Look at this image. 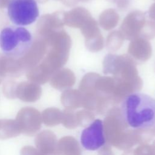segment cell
I'll use <instances>...</instances> for the list:
<instances>
[{"instance_id":"obj_29","label":"cell","mask_w":155,"mask_h":155,"mask_svg":"<svg viewBox=\"0 0 155 155\" xmlns=\"http://www.w3.org/2000/svg\"><path fill=\"white\" fill-rule=\"evenodd\" d=\"M18 82L10 80L6 81L2 87V91L4 96L8 99L16 98L15 92Z\"/></svg>"},{"instance_id":"obj_4","label":"cell","mask_w":155,"mask_h":155,"mask_svg":"<svg viewBox=\"0 0 155 155\" xmlns=\"http://www.w3.org/2000/svg\"><path fill=\"white\" fill-rule=\"evenodd\" d=\"M103 72L110 74L116 82L132 84L140 90L143 82L138 75L136 64L130 56L108 54L104 59Z\"/></svg>"},{"instance_id":"obj_7","label":"cell","mask_w":155,"mask_h":155,"mask_svg":"<svg viewBox=\"0 0 155 155\" xmlns=\"http://www.w3.org/2000/svg\"><path fill=\"white\" fill-rule=\"evenodd\" d=\"M48 49L47 41L43 38L36 37L25 53L18 58L23 71L27 72L38 65L46 55Z\"/></svg>"},{"instance_id":"obj_34","label":"cell","mask_w":155,"mask_h":155,"mask_svg":"<svg viewBox=\"0 0 155 155\" xmlns=\"http://www.w3.org/2000/svg\"><path fill=\"white\" fill-rule=\"evenodd\" d=\"M149 17L155 22V2L151 5L149 10Z\"/></svg>"},{"instance_id":"obj_21","label":"cell","mask_w":155,"mask_h":155,"mask_svg":"<svg viewBox=\"0 0 155 155\" xmlns=\"http://www.w3.org/2000/svg\"><path fill=\"white\" fill-rule=\"evenodd\" d=\"M119 16L117 12L113 8L106 9L101 13L99 18L100 26L105 30H110L118 24Z\"/></svg>"},{"instance_id":"obj_13","label":"cell","mask_w":155,"mask_h":155,"mask_svg":"<svg viewBox=\"0 0 155 155\" xmlns=\"http://www.w3.org/2000/svg\"><path fill=\"white\" fill-rule=\"evenodd\" d=\"M128 52L133 60L145 62L151 57L152 48L148 40L139 37L131 41L128 45Z\"/></svg>"},{"instance_id":"obj_16","label":"cell","mask_w":155,"mask_h":155,"mask_svg":"<svg viewBox=\"0 0 155 155\" xmlns=\"http://www.w3.org/2000/svg\"><path fill=\"white\" fill-rule=\"evenodd\" d=\"M24 73L18 58L0 53V77L18 78Z\"/></svg>"},{"instance_id":"obj_10","label":"cell","mask_w":155,"mask_h":155,"mask_svg":"<svg viewBox=\"0 0 155 155\" xmlns=\"http://www.w3.org/2000/svg\"><path fill=\"white\" fill-rule=\"evenodd\" d=\"M145 22L144 13L138 10L131 12L122 21L119 31L124 39L131 41L140 37V32Z\"/></svg>"},{"instance_id":"obj_28","label":"cell","mask_w":155,"mask_h":155,"mask_svg":"<svg viewBox=\"0 0 155 155\" xmlns=\"http://www.w3.org/2000/svg\"><path fill=\"white\" fill-rule=\"evenodd\" d=\"M140 37L145 39H151L155 37V22L153 21H147L140 32Z\"/></svg>"},{"instance_id":"obj_15","label":"cell","mask_w":155,"mask_h":155,"mask_svg":"<svg viewBox=\"0 0 155 155\" xmlns=\"http://www.w3.org/2000/svg\"><path fill=\"white\" fill-rule=\"evenodd\" d=\"M92 18L90 12L83 7H76L69 12H64V22L70 27L81 28Z\"/></svg>"},{"instance_id":"obj_11","label":"cell","mask_w":155,"mask_h":155,"mask_svg":"<svg viewBox=\"0 0 155 155\" xmlns=\"http://www.w3.org/2000/svg\"><path fill=\"white\" fill-rule=\"evenodd\" d=\"M64 12H56L42 16L36 25V37L45 38L51 33L63 29Z\"/></svg>"},{"instance_id":"obj_30","label":"cell","mask_w":155,"mask_h":155,"mask_svg":"<svg viewBox=\"0 0 155 155\" xmlns=\"http://www.w3.org/2000/svg\"><path fill=\"white\" fill-rule=\"evenodd\" d=\"M133 155H155V147L153 145L142 144L132 151Z\"/></svg>"},{"instance_id":"obj_6","label":"cell","mask_w":155,"mask_h":155,"mask_svg":"<svg viewBox=\"0 0 155 155\" xmlns=\"http://www.w3.org/2000/svg\"><path fill=\"white\" fill-rule=\"evenodd\" d=\"M8 15L18 25H27L35 22L39 16L35 0H12L8 5Z\"/></svg>"},{"instance_id":"obj_32","label":"cell","mask_w":155,"mask_h":155,"mask_svg":"<svg viewBox=\"0 0 155 155\" xmlns=\"http://www.w3.org/2000/svg\"><path fill=\"white\" fill-rule=\"evenodd\" d=\"M98 155H114L110 147L108 145H105L103 148H102L99 152Z\"/></svg>"},{"instance_id":"obj_19","label":"cell","mask_w":155,"mask_h":155,"mask_svg":"<svg viewBox=\"0 0 155 155\" xmlns=\"http://www.w3.org/2000/svg\"><path fill=\"white\" fill-rule=\"evenodd\" d=\"M59 155H81V148L77 140L72 136H64L58 142Z\"/></svg>"},{"instance_id":"obj_22","label":"cell","mask_w":155,"mask_h":155,"mask_svg":"<svg viewBox=\"0 0 155 155\" xmlns=\"http://www.w3.org/2000/svg\"><path fill=\"white\" fill-rule=\"evenodd\" d=\"M62 111L54 107H50L45 109L41 114L43 123L48 127L56 126L62 120Z\"/></svg>"},{"instance_id":"obj_31","label":"cell","mask_w":155,"mask_h":155,"mask_svg":"<svg viewBox=\"0 0 155 155\" xmlns=\"http://www.w3.org/2000/svg\"><path fill=\"white\" fill-rule=\"evenodd\" d=\"M21 155H39L37 149L32 146H24L22 148L20 152Z\"/></svg>"},{"instance_id":"obj_5","label":"cell","mask_w":155,"mask_h":155,"mask_svg":"<svg viewBox=\"0 0 155 155\" xmlns=\"http://www.w3.org/2000/svg\"><path fill=\"white\" fill-rule=\"evenodd\" d=\"M30 33L23 27H5L0 33V47L5 54L19 58L31 44Z\"/></svg>"},{"instance_id":"obj_25","label":"cell","mask_w":155,"mask_h":155,"mask_svg":"<svg viewBox=\"0 0 155 155\" xmlns=\"http://www.w3.org/2000/svg\"><path fill=\"white\" fill-rule=\"evenodd\" d=\"M62 125L69 129H73L78 126L76 113L71 110L65 109L62 111Z\"/></svg>"},{"instance_id":"obj_37","label":"cell","mask_w":155,"mask_h":155,"mask_svg":"<svg viewBox=\"0 0 155 155\" xmlns=\"http://www.w3.org/2000/svg\"><path fill=\"white\" fill-rule=\"evenodd\" d=\"M107 1H110V2H116H116L117 1V0H107Z\"/></svg>"},{"instance_id":"obj_3","label":"cell","mask_w":155,"mask_h":155,"mask_svg":"<svg viewBox=\"0 0 155 155\" xmlns=\"http://www.w3.org/2000/svg\"><path fill=\"white\" fill-rule=\"evenodd\" d=\"M108 114L103 123L106 140L120 150H127L137 144L136 131L127 129L120 110L114 107L108 110Z\"/></svg>"},{"instance_id":"obj_2","label":"cell","mask_w":155,"mask_h":155,"mask_svg":"<svg viewBox=\"0 0 155 155\" xmlns=\"http://www.w3.org/2000/svg\"><path fill=\"white\" fill-rule=\"evenodd\" d=\"M120 110L128 127L135 130H148L155 127V100L150 96L133 93L122 101Z\"/></svg>"},{"instance_id":"obj_26","label":"cell","mask_w":155,"mask_h":155,"mask_svg":"<svg viewBox=\"0 0 155 155\" xmlns=\"http://www.w3.org/2000/svg\"><path fill=\"white\" fill-rule=\"evenodd\" d=\"M85 44L89 51L91 52H97L101 51L104 47V38L102 35L100 34L89 39H86Z\"/></svg>"},{"instance_id":"obj_27","label":"cell","mask_w":155,"mask_h":155,"mask_svg":"<svg viewBox=\"0 0 155 155\" xmlns=\"http://www.w3.org/2000/svg\"><path fill=\"white\" fill-rule=\"evenodd\" d=\"M76 116L78 125H81L82 127H84L89 124L94 118V113L87 110L77 111L76 113Z\"/></svg>"},{"instance_id":"obj_8","label":"cell","mask_w":155,"mask_h":155,"mask_svg":"<svg viewBox=\"0 0 155 155\" xmlns=\"http://www.w3.org/2000/svg\"><path fill=\"white\" fill-rule=\"evenodd\" d=\"M15 120L21 133L29 136H33L41 129L42 122L39 111L31 107L22 108L18 111Z\"/></svg>"},{"instance_id":"obj_17","label":"cell","mask_w":155,"mask_h":155,"mask_svg":"<svg viewBox=\"0 0 155 155\" xmlns=\"http://www.w3.org/2000/svg\"><path fill=\"white\" fill-rule=\"evenodd\" d=\"M74 73L68 68H60L55 71L50 79V85L59 90H67L75 83Z\"/></svg>"},{"instance_id":"obj_36","label":"cell","mask_w":155,"mask_h":155,"mask_svg":"<svg viewBox=\"0 0 155 155\" xmlns=\"http://www.w3.org/2000/svg\"><path fill=\"white\" fill-rule=\"evenodd\" d=\"M133 150H127L124 153H123L122 155H133Z\"/></svg>"},{"instance_id":"obj_24","label":"cell","mask_w":155,"mask_h":155,"mask_svg":"<svg viewBox=\"0 0 155 155\" xmlns=\"http://www.w3.org/2000/svg\"><path fill=\"white\" fill-rule=\"evenodd\" d=\"M124 38L119 31L114 30L110 33L106 41V46L108 50L115 51L119 50L123 42Z\"/></svg>"},{"instance_id":"obj_14","label":"cell","mask_w":155,"mask_h":155,"mask_svg":"<svg viewBox=\"0 0 155 155\" xmlns=\"http://www.w3.org/2000/svg\"><path fill=\"white\" fill-rule=\"evenodd\" d=\"M42 88L40 85L33 82L18 83L16 88V98L26 102H34L41 96Z\"/></svg>"},{"instance_id":"obj_18","label":"cell","mask_w":155,"mask_h":155,"mask_svg":"<svg viewBox=\"0 0 155 155\" xmlns=\"http://www.w3.org/2000/svg\"><path fill=\"white\" fill-rule=\"evenodd\" d=\"M83 100L82 93L78 90L67 89L61 94V101L65 109L73 110L82 107Z\"/></svg>"},{"instance_id":"obj_23","label":"cell","mask_w":155,"mask_h":155,"mask_svg":"<svg viewBox=\"0 0 155 155\" xmlns=\"http://www.w3.org/2000/svg\"><path fill=\"white\" fill-rule=\"evenodd\" d=\"M100 74L96 73H87L82 79L79 88L82 93H91L94 91V84Z\"/></svg>"},{"instance_id":"obj_1","label":"cell","mask_w":155,"mask_h":155,"mask_svg":"<svg viewBox=\"0 0 155 155\" xmlns=\"http://www.w3.org/2000/svg\"><path fill=\"white\" fill-rule=\"evenodd\" d=\"M44 39L48 46L46 55L38 65L26 72L28 80L39 85L50 81L53 73L66 64L71 45L70 36L63 29Z\"/></svg>"},{"instance_id":"obj_9","label":"cell","mask_w":155,"mask_h":155,"mask_svg":"<svg viewBox=\"0 0 155 155\" xmlns=\"http://www.w3.org/2000/svg\"><path fill=\"white\" fill-rule=\"evenodd\" d=\"M106 142L104 124L101 119L93 120L81 133V142L88 150H96L104 146Z\"/></svg>"},{"instance_id":"obj_20","label":"cell","mask_w":155,"mask_h":155,"mask_svg":"<svg viewBox=\"0 0 155 155\" xmlns=\"http://www.w3.org/2000/svg\"><path fill=\"white\" fill-rule=\"evenodd\" d=\"M21 133V130L16 120H0V139L4 140L15 137Z\"/></svg>"},{"instance_id":"obj_38","label":"cell","mask_w":155,"mask_h":155,"mask_svg":"<svg viewBox=\"0 0 155 155\" xmlns=\"http://www.w3.org/2000/svg\"><path fill=\"white\" fill-rule=\"evenodd\" d=\"M2 79V78H1V77H0V83H1V80Z\"/></svg>"},{"instance_id":"obj_33","label":"cell","mask_w":155,"mask_h":155,"mask_svg":"<svg viewBox=\"0 0 155 155\" xmlns=\"http://www.w3.org/2000/svg\"><path fill=\"white\" fill-rule=\"evenodd\" d=\"M130 0H117L116 2L117 5L119 8L124 10L129 5Z\"/></svg>"},{"instance_id":"obj_12","label":"cell","mask_w":155,"mask_h":155,"mask_svg":"<svg viewBox=\"0 0 155 155\" xmlns=\"http://www.w3.org/2000/svg\"><path fill=\"white\" fill-rule=\"evenodd\" d=\"M35 143L39 155H59L56 136L50 130H44L38 133Z\"/></svg>"},{"instance_id":"obj_35","label":"cell","mask_w":155,"mask_h":155,"mask_svg":"<svg viewBox=\"0 0 155 155\" xmlns=\"http://www.w3.org/2000/svg\"><path fill=\"white\" fill-rule=\"evenodd\" d=\"M12 0H0V8L8 6Z\"/></svg>"}]
</instances>
